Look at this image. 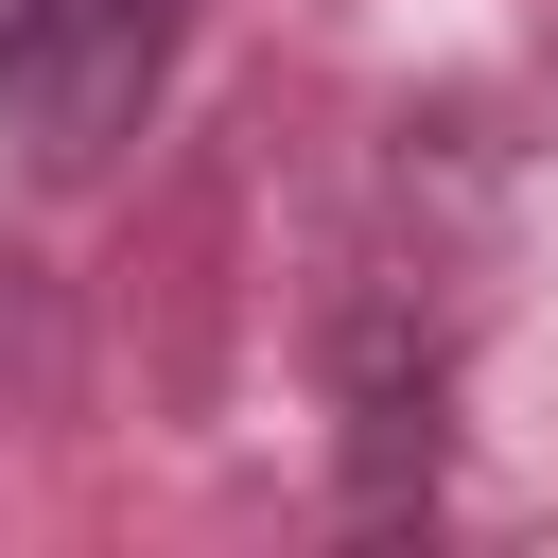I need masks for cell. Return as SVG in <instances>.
Returning a JSON list of instances; mask_svg holds the SVG:
<instances>
[{
    "instance_id": "cell-1",
    "label": "cell",
    "mask_w": 558,
    "mask_h": 558,
    "mask_svg": "<svg viewBox=\"0 0 558 558\" xmlns=\"http://www.w3.org/2000/svg\"><path fill=\"white\" fill-rule=\"evenodd\" d=\"M453 366H471V279L453 244L384 227L331 296V401H349V506H418L453 453Z\"/></svg>"
},
{
    "instance_id": "cell-2",
    "label": "cell",
    "mask_w": 558,
    "mask_h": 558,
    "mask_svg": "<svg viewBox=\"0 0 558 558\" xmlns=\"http://www.w3.org/2000/svg\"><path fill=\"white\" fill-rule=\"evenodd\" d=\"M192 17H209V0H0V157L52 174V192H87V174L157 122Z\"/></svg>"
}]
</instances>
